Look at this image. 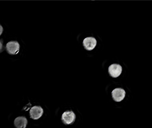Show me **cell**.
Masks as SVG:
<instances>
[{"instance_id":"cell-6","label":"cell","mask_w":152,"mask_h":128,"mask_svg":"<svg viewBox=\"0 0 152 128\" xmlns=\"http://www.w3.org/2000/svg\"><path fill=\"white\" fill-rule=\"evenodd\" d=\"M83 44L84 48L86 50L91 51L93 50L96 47L97 41L94 37H88L83 40Z\"/></svg>"},{"instance_id":"cell-2","label":"cell","mask_w":152,"mask_h":128,"mask_svg":"<svg viewBox=\"0 0 152 128\" xmlns=\"http://www.w3.org/2000/svg\"><path fill=\"white\" fill-rule=\"evenodd\" d=\"M76 118L75 114L72 111H67L63 113L62 120L63 122L66 124H72Z\"/></svg>"},{"instance_id":"cell-3","label":"cell","mask_w":152,"mask_h":128,"mask_svg":"<svg viewBox=\"0 0 152 128\" xmlns=\"http://www.w3.org/2000/svg\"><path fill=\"white\" fill-rule=\"evenodd\" d=\"M122 68L121 65L117 64L111 65L108 68V73L114 78L118 77L121 73Z\"/></svg>"},{"instance_id":"cell-7","label":"cell","mask_w":152,"mask_h":128,"mask_svg":"<svg viewBox=\"0 0 152 128\" xmlns=\"http://www.w3.org/2000/svg\"><path fill=\"white\" fill-rule=\"evenodd\" d=\"M27 120L24 116H18L15 119L14 124L18 128H25L27 124Z\"/></svg>"},{"instance_id":"cell-4","label":"cell","mask_w":152,"mask_h":128,"mask_svg":"<svg viewBox=\"0 0 152 128\" xmlns=\"http://www.w3.org/2000/svg\"><path fill=\"white\" fill-rule=\"evenodd\" d=\"M126 92L124 89L116 88L112 91V95L114 100L116 102H120L124 99Z\"/></svg>"},{"instance_id":"cell-5","label":"cell","mask_w":152,"mask_h":128,"mask_svg":"<svg viewBox=\"0 0 152 128\" xmlns=\"http://www.w3.org/2000/svg\"><path fill=\"white\" fill-rule=\"evenodd\" d=\"M43 113V109L41 106H34L30 111V116L34 120H37L40 118Z\"/></svg>"},{"instance_id":"cell-1","label":"cell","mask_w":152,"mask_h":128,"mask_svg":"<svg viewBox=\"0 0 152 128\" xmlns=\"http://www.w3.org/2000/svg\"><path fill=\"white\" fill-rule=\"evenodd\" d=\"M6 49L10 54L16 55L19 52L20 44L17 41H11L7 44Z\"/></svg>"}]
</instances>
